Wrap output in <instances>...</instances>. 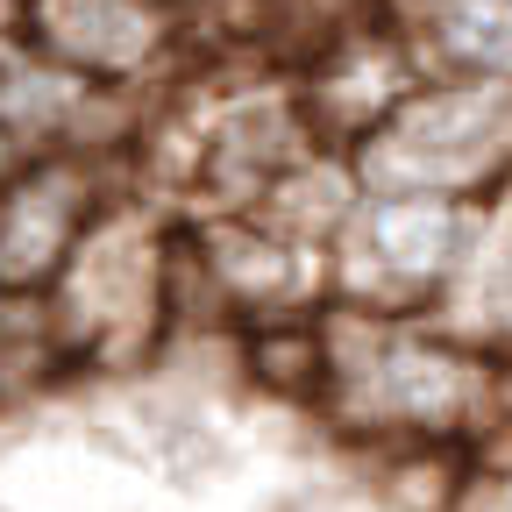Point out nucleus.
I'll use <instances>...</instances> for the list:
<instances>
[{
    "label": "nucleus",
    "mask_w": 512,
    "mask_h": 512,
    "mask_svg": "<svg viewBox=\"0 0 512 512\" xmlns=\"http://www.w3.org/2000/svg\"><path fill=\"white\" fill-rule=\"evenodd\" d=\"M192 22L164 0H15V50L93 93H143L171 79Z\"/></svg>",
    "instance_id": "1"
},
{
    "label": "nucleus",
    "mask_w": 512,
    "mask_h": 512,
    "mask_svg": "<svg viewBox=\"0 0 512 512\" xmlns=\"http://www.w3.org/2000/svg\"><path fill=\"white\" fill-rule=\"evenodd\" d=\"M114 207V150H29L0 185V299H43Z\"/></svg>",
    "instance_id": "2"
},
{
    "label": "nucleus",
    "mask_w": 512,
    "mask_h": 512,
    "mask_svg": "<svg viewBox=\"0 0 512 512\" xmlns=\"http://www.w3.org/2000/svg\"><path fill=\"white\" fill-rule=\"evenodd\" d=\"M285 86H292V107L306 121V136L342 157V150L370 143L377 128L399 114V100L420 86V57H413V36L399 22L356 15L335 36H320L313 50H299Z\"/></svg>",
    "instance_id": "3"
},
{
    "label": "nucleus",
    "mask_w": 512,
    "mask_h": 512,
    "mask_svg": "<svg viewBox=\"0 0 512 512\" xmlns=\"http://www.w3.org/2000/svg\"><path fill=\"white\" fill-rule=\"evenodd\" d=\"M456 214L434 192H370L335 228V292L363 313L413 306L441 285Z\"/></svg>",
    "instance_id": "4"
},
{
    "label": "nucleus",
    "mask_w": 512,
    "mask_h": 512,
    "mask_svg": "<svg viewBox=\"0 0 512 512\" xmlns=\"http://www.w3.org/2000/svg\"><path fill=\"white\" fill-rule=\"evenodd\" d=\"M420 43L463 79H512V0H420Z\"/></svg>",
    "instance_id": "5"
},
{
    "label": "nucleus",
    "mask_w": 512,
    "mask_h": 512,
    "mask_svg": "<svg viewBox=\"0 0 512 512\" xmlns=\"http://www.w3.org/2000/svg\"><path fill=\"white\" fill-rule=\"evenodd\" d=\"M22 164H29V143L15 136V128H8V114H0V185H8Z\"/></svg>",
    "instance_id": "6"
},
{
    "label": "nucleus",
    "mask_w": 512,
    "mask_h": 512,
    "mask_svg": "<svg viewBox=\"0 0 512 512\" xmlns=\"http://www.w3.org/2000/svg\"><path fill=\"white\" fill-rule=\"evenodd\" d=\"M164 8H171V15H185L192 29H200L207 15H228V8H249V0H164Z\"/></svg>",
    "instance_id": "7"
}]
</instances>
